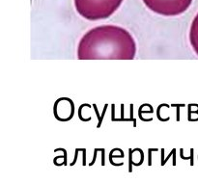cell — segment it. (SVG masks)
Segmentation results:
<instances>
[{
	"label": "cell",
	"mask_w": 198,
	"mask_h": 184,
	"mask_svg": "<svg viewBox=\"0 0 198 184\" xmlns=\"http://www.w3.org/2000/svg\"><path fill=\"white\" fill-rule=\"evenodd\" d=\"M124 0H74L76 12L88 20L105 19L120 8Z\"/></svg>",
	"instance_id": "2"
},
{
	"label": "cell",
	"mask_w": 198,
	"mask_h": 184,
	"mask_svg": "<svg viewBox=\"0 0 198 184\" xmlns=\"http://www.w3.org/2000/svg\"><path fill=\"white\" fill-rule=\"evenodd\" d=\"M136 43L123 27L101 25L90 29L77 46L78 60H134Z\"/></svg>",
	"instance_id": "1"
},
{
	"label": "cell",
	"mask_w": 198,
	"mask_h": 184,
	"mask_svg": "<svg viewBox=\"0 0 198 184\" xmlns=\"http://www.w3.org/2000/svg\"><path fill=\"white\" fill-rule=\"evenodd\" d=\"M147 8L163 17H176L185 13L193 0H142Z\"/></svg>",
	"instance_id": "3"
},
{
	"label": "cell",
	"mask_w": 198,
	"mask_h": 184,
	"mask_svg": "<svg viewBox=\"0 0 198 184\" xmlns=\"http://www.w3.org/2000/svg\"><path fill=\"white\" fill-rule=\"evenodd\" d=\"M188 39L190 46H192L195 54L198 56V13L196 14L192 22V25H190Z\"/></svg>",
	"instance_id": "4"
}]
</instances>
